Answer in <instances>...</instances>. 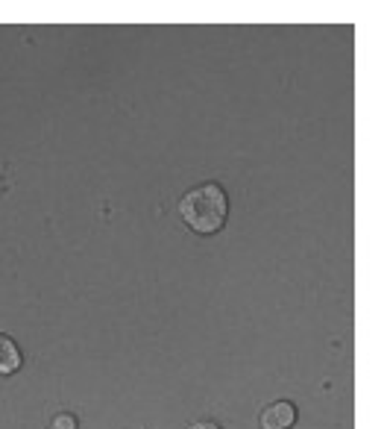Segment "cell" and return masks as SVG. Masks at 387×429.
Instances as JSON below:
<instances>
[{"instance_id":"6da1fadb","label":"cell","mask_w":387,"mask_h":429,"mask_svg":"<svg viewBox=\"0 0 387 429\" xmlns=\"http://www.w3.org/2000/svg\"><path fill=\"white\" fill-rule=\"evenodd\" d=\"M179 218L197 236H215L226 227L229 218V194L220 182H199L188 189L179 200Z\"/></svg>"},{"instance_id":"5b68a950","label":"cell","mask_w":387,"mask_h":429,"mask_svg":"<svg viewBox=\"0 0 387 429\" xmlns=\"http://www.w3.org/2000/svg\"><path fill=\"white\" fill-rule=\"evenodd\" d=\"M191 429H223L220 423H215V421H199V423H194Z\"/></svg>"},{"instance_id":"3957f363","label":"cell","mask_w":387,"mask_h":429,"mask_svg":"<svg viewBox=\"0 0 387 429\" xmlns=\"http://www.w3.org/2000/svg\"><path fill=\"white\" fill-rule=\"evenodd\" d=\"M21 365H24L21 347H18L9 335L0 333V374H3V376H12V374L21 371Z\"/></svg>"},{"instance_id":"277c9868","label":"cell","mask_w":387,"mask_h":429,"mask_svg":"<svg viewBox=\"0 0 387 429\" xmlns=\"http://www.w3.org/2000/svg\"><path fill=\"white\" fill-rule=\"evenodd\" d=\"M47 429H80V421L73 418V414L62 412V414H56V418L50 421V426H47Z\"/></svg>"},{"instance_id":"7a4b0ae2","label":"cell","mask_w":387,"mask_h":429,"mask_svg":"<svg viewBox=\"0 0 387 429\" xmlns=\"http://www.w3.org/2000/svg\"><path fill=\"white\" fill-rule=\"evenodd\" d=\"M296 406L291 400H276L270 403L267 409H261V418H258V426L261 429H294L296 423Z\"/></svg>"}]
</instances>
